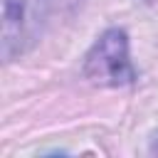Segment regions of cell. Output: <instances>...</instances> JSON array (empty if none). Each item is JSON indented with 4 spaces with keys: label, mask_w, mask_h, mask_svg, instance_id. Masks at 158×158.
I'll return each mask as SVG.
<instances>
[{
    "label": "cell",
    "mask_w": 158,
    "mask_h": 158,
    "mask_svg": "<svg viewBox=\"0 0 158 158\" xmlns=\"http://www.w3.org/2000/svg\"><path fill=\"white\" fill-rule=\"evenodd\" d=\"M84 74L94 84L126 86L136 79L133 64L128 59V37L123 30H106L84 59Z\"/></svg>",
    "instance_id": "obj_1"
},
{
    "label": "cell",
    "mask_w": 158,
    "mask_h": 158,
    "mask_svg": "<svg viewBox=\"0 0 158 158\" xmlns=\"http://www.w3.org/2000/svg\"><path fill=\"white\" fill-rule=\"evenodd\" d=\"M47 0H2V57L12 59L25 52L44 20Z\"/></svg>",
    "instance_id": "obj_2"
}]
</instances>
